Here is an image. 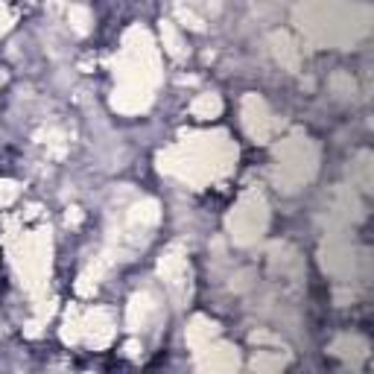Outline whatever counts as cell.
Listing matches in <instances>:
<instances>
[{
	"instance_id": "cell-1",
	"label": "cell",
	"mask_w": 374,
	"mask_h": 374,
	"mask_svg": "<svg viewBox=\"0 0 374 374\" xmlns=\"http://www.w3.org/2000/svg\"><path fill=\"white\" fill-rule=\"evenodd\" d=\"M228 228H231V237L237 243H252L255 237H260V231L266 228V205L264 199L248 193L240 199V205L231 214L228 219Z\"/></svg>"
},
{
	"instance_id": "cell-2",
	"label": "cell",
	"mask_w": 374,
	"mask_h": 374,
	"mask_svg": "<svg viewBox=\"0 0 374 374\" xmlns=\"http://www.w3.org/2000/svg\"><path fill=\"white\" fill-rule=\"evenodd\" d=\"M313 152H310L307 138H295V144H286L284 152H278V181L284 184H302L313 173Z\"/></svg>"
},
{
	"instance_id": "cell-3",
	"label": "cell",
	"mask_w": 374,
	"mask_h": 374,
	"mask_svg": "<svg viewBox=\"0 0 374 374\" xmlns=\"http://www.w3.org/2000/svg\"><path fill=\"white\" fill-rule=\"evenodd\" d=\"M243 120H246L248 135L257 138V141H264L266 135L272 132V117H269V111L264 106V99H257V97H246V103H243Z\"/></svg>"
},
{
	"instance_id": "cell-4",
	"label": "cell",
	"mask_w": 374,
	"mask_h": 374,
	"mask_svg": "<svg viewBox=\"0 0 374 374\" xmlns=\"http://www.w3.org/2000/svg\"><path fill=\"white\" fill-rule=\"evenodd\" d=\"M217 333V325L208 319H193V325L187 328V342H190L193 348H202L205 342H210V336Z\"/></svg>"
},
{
	"instance_id": "cell-5",
	"label": "cell",
	"mask_w": 374,
	"mask_h": 374,
	"mask_svg": "<svg viewBox=\"0 0 374 374\" xmlns=\"http://www.w3.org/2000/svg\"><path fill=\"white\" fill-rule=\"evenodd\" d=\"M149 310H152V302H149V295H138V298L132 302V307H129V325H132V328L144 325L146 316H149Z\"/></svg>"
},
{
	"instance_id": "cell-6",
	"label": "cell",
	"mask_w": 374,
	"mask_h": 374,
	"mask_svg": "<svg viewBox=\"0 0 374 374\" xmlns=\"http://www.w3.org/2000/svg\"><path fill=\"white\" fill-rule=\"evenodd\" d=\"M219 108H222L219 99L214 94H205V97H199L193 103V115L196 117H210V115H219Z\"/></svg>"
},
{
	"instance_id": "cell-7",
	"label": "cell",
	"mask_w": 374,
	"mask_h": 374,
	"mask_svg": "<svg viewBox=\"0 0 374 374\" xmlns=\"http://www.w3.org/2000/svg\"><path fill=\"white\" fill-rule=\"evenodd\" d=\"M70 18H73V27H77L79 32H85V30H88V21H91L88 9H82V6H73V9H70Z\"/></svg>"
},
{
	"instance_id": "cell-8",
	"label": "cell",
	"mask_w": 374,
	"mask_h": 374,
	"mask_svg": "<svg viewBox=\"0 0 374 374\" xmlns=\"http://www.w3.org/2000/svg\"><path fill=\"white\" fill-rule=\"evenodd\" d=\"M164 39H167V50H170V53L179 56V53H181V41H179V35L173 32L170 23H164Z\"/></svg>"
},
{
	"instance_id": "cell-9",
	"label": "cell",
	"mask_w": 374,
	"mask_h": 374,
	"mask_svg": "<svg viewBox=\"0 0 374 374\" xmlns=\"http://www.w3.org/2000/svg\"><path fill=\"white\" fill-rule=\"evenodd\" d=\"M18 196V190H15V184H9V181H0V205H9L12 199Z\"/></svg>"
},
{
	"instance_id": "cell-10",
	"label": "cell",
	"mask_w": 374,
	"mask_h": 374,
	"mask_svg": "<svg viewBox=\"0 0 374 374\" xmlns=\"http://www.w3.org/2000/svg\"><path fill=\"white\" fill-rule=\"evenodd\" d=\"M3 27H6V9L0 6V30H3Z\"/></svg>"
},
{
	"instance_id": "cell-11",
	"label": "cell",
	"mask_w": 374,
	"mask_h": 374,
	"mask_svg": "<svg viewBox=\"0 0 374 374\" xmlns=\"http://www.w3.org/2000/svg\"><path fill=\"white\" fill-rule=\"evenodd\" d=\"M0 82H3V77H0Z\"/></svg>"
}]
</instances>
